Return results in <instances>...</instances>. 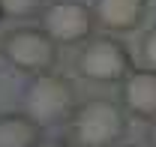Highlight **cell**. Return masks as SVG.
Listing matches in <instances>:
<instances>
[{"label":"cell","mask_w":156,"mask_h":147,"mask_svg":"<svg viewBox=\"0 0 156 147\" xmlns=\"http://www.w3.org/2000/svg\"><path fill=\"white\" fill-rule=\"evenodd\" d=\"M39 123L27 114H3L0 117V147H36Z\"/></svg>","instance_id":"cell-8"},{"label":"cell","mask_w":156,"mask_h":147,"mask_svg":"<svg viewBox=\"0 0 156 147\" xmlns=\"http://www.w3.org/2000/svg\"><path fill=\"white\" fill-rule=\"evenodd\" d=\"M75 105V90L63 75H51V72H39L24 93V114L30 120L42 123H54L60 117H66Z\"/></svg>","instance_id":"cell-2"},{"label":"cell","mask_w":156,"mask_h":147,"mask_svg":"<svg viewBox=\"0 0 156 147\" xmlns=\"http://www.w3.org/2000/svg\"><path fill=\"white\" fill-rule=\"evenodd\" d=\"M45 147H66V144H57V141H51V144H45Z\"/></svg>","instance_id":"cell-12"},{"label":"cell","mask_w":156,"mask_h":147,"mask_svg":"<svg viewBox=\"0 0 156 147\" xmlns=\"http://www.w3.org/2000/svg\"><path fill=\"white\" fill-rule=\"evenodd\" d=\"M90 27H93V15L78 0H57L42 15V30L57 45H75L81 39H87Z\"/></svg>","instance_id":"cell-5"},{"label":"cell","mask_w":156,"mask_h":147,"mask_svg":"<svg viewBox=\"0 0 156 147\" xmlns=\"http://www.w3.org/2000/svg\"><path fill=\"white\" fill-rule=\"evenodd\" d=\"M147 0H96V18L108 30H132L144 18Z\"/></svg>","instance_id":"cell-7"},{"label":"cell","mask_w":156,"mask_h":147,"mask_svg":"<svg viewBox=\"0 0 156 147\" xmlns=\"http://www.w3.org/2000/svg\"><path fill=\"white\" fill-rule=\"evenodd\" d=\"M3 54L24 72H48L57 63V42L45 30H15L3 39Z\"/></svg>","instance_id":"cell-3"},{"label":"cell","mask_w":156,"mask_h":147,"mask_svg":"<svg viewBox=\"0 0 156 147\" xmlns=\"http://www.w3.org/2000/svg\"><path fill=\"white\" fill-rule=\"evenodd\" d=\"M150 141H153V147H156V120H153V129H150Z\"/></svg>","instance_id":"cell-11"},{"label":"cell","mask_w":156,"mask_h":147,"mask_svg":"<svg viewBox=\"0 0 156 147\" xmlns=\"http://www.w3.org/2000/svg\"><path fill=\"white\" fill-rule=\"evenodd\" d=\"M72 132L84 147H111L126 132V117L111 99H87L72 117Z\"/></svg>","instance_id":"cell-1"},{"label":"cell","mask_w":156,"mask_h":147,"mask_svg":"<svg viewBox=\"0 0 156 147\" xmlns=\"http://www.w3.org/2000/svg\"><path fill=\"white\" fill-rule=\"evenodd\" d=\"M123 102L138 117L156 120V69H135L123 81Z\"/></svg>","instance_id":"cell-6"},{"label":"cell","mask_w":156,"mask_h":147,"mask_svg":"<svg viewBox=\"0 0 156 147\" xmlns=\"http://www.w3.org/2000/svg\"><path fill=\"white\" fill-rule=\"evenodd\" d=\"M141 60L147 63V69H156V27H150L141 39Z\"/></svg>","instance_id":"cell-10"},{"label":"cell","mask_w":156,"mask_h":147,"mask_svg":"<svg viewBox=\"0 0 156 147\" xmlns=\"http://www.w3.org/2000/svg\"><path fill=\"white\" fill-rule=\"evenodd\" d=\"M78 69L93 81H120L132 75V57L117 39H93L78 57Z\"/></svg>","instance_id":"cell-4"},{"label":"cell","mask_w":156,"mask_h":147,"mask_svg":"<svg viewBox=\"0 0 156 147\" xmlns=\"http://www.w3.org/2000/svg\"><path fill=\"white\" fill-rule=\"evenodd\" d=\"M42 6V0H0V12L9 18H30Z\"/></svg>","instance_id":"cell-9"}]
</instances>
